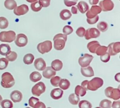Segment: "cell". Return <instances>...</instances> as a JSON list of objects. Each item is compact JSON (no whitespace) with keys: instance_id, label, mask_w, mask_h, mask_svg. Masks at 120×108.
Returning <instances> with one entry per match:
<instances>
[{"instance_id":"obj_26","label":"cell","mask_w":120,"mask_h":108,"mask_svg":"<svg viewBox=\"0 0 120 108\" xmlns=\"http://www.w3.org/2000/svg\"><path fill=\"white\" fill-rule=\"evenodd\" d=\"M70 86V83L69 80L66 79H62L60 80L59 83V86L60 88L61 89L63 90H67L69 89Z\"/></svg>"},{"instance_id":"obj_52","label":"cell","mask_w":120,"mask_h":108,"mask_svg":"<svg viewBox=\"0 0 120 108\" xmlns=\"http://www.w3.org/2000/svg\"><path fill=\"white\" fill-rule=\"evenodd\" d=\"M115 79L118 82H120V73H118L117 75L115 76Z\"/></svg>"},{"instance_id":"obj_12","label":"cell","mask_w":120,"mask_h":108,"mask_svg":"<svg viewBox=\"0 0 120 108\" xmlns=\"http://www.w3.org/2000/svg\"><path fill=\"white\" fill-rule=\"evenodd\" d=\"M28 38L25 34H19L16 36L15 43L18 47H23L28 43Z\"/></svg>"},{"instance_id":"obj_51","label":"cell","mask_w":120,"mask_h":108,"mask_svg":"<svg viewBox=\"0 0 120 108\" xmlns=\"http://www.w3.org/2000/svg\"><path fill=\"white\" fill-rule=\"evenodd\" d=\"M77 11H78V9H77V8H76V7H73L72 8H71V12L73 14H77Z\"/></svg>"},{"instance_id":"obj_38","label":"cell","mask_w":120,"mask_h":108,"mask_svg":"<svg viewBox=\"0 0 120 108\" xmlns=\"http://www.w3.org/2000/svg\"><path fill=\"white\" fill-rule=\"evenodd\" d=\"M8 21L6 18L1 16L0 17V29H5L8 27Z\"/></svg>"},{"instance_id":"obj_45","label":"cell","mask_w":120,"mask_h":108,"mask_svg":"<svg viewBox=\"0 0 120 108\" xmlns=\"http://www.w3.org/2000/svg\"><path fill=\"white\" fill-rule=\"evenodd\" d=\"M110 55L108 53H105L104 55L100 56V60L103 62H107L110 59Z\"/></svg>"},{"instance_id":"obj_31","label":"cell","mask_w":120,"mask_h":108,"mask_svg":"<svg viewBox=\"0 0 120 108\" xmlns=\"http://www.w3.org/2000/svg\"><path fill=\"white\" fill-rule=\"evenodd\" d=\"M97 28L99 31L105 32L109 28V25L107 22H104V21H101L97 24Z\"/></svg>"},{"instance_id":"obj_21","label":"cell","mask_w":120,"mask_h":108,"mask_svg":"<svg viewBox=\"0 0 120 108\" xmlns=\"http://www.w3.org/2000/svg\"><path fill=\"white\" fill-rule=\"evenodd\" d=\"M77 9L82 14H84L89 9V6L85 1H80L77 4Z\"/></svg>"},{"instance_id":"obj_5","label":"cell","mask_w":120,"mask_h":108,"mask_svg":"<svg viewBox=\"0 0 120 108\" xmlns=\"http://www.w3.org/2000/svg\"><path fill=\"white\" fill-rule=\"evenodd\" d=\"M105 95L107 97L114 100H118L120 98V90L118 88L108 87L105 89Z\"/></svg>"},{"instance_id":"obj_57","label":"cell","mask_w":120,"mask_h":108,"mask_svg":"<svg viewBox=\"0 0 120 108\" xmlns=\"http://www.w3.org/2000/svg\"><path fill=\"white\" fill-rule=\"evenodd\" d=\"M50 108V107H49V108Z\"/></svg>"},{"instance_id":"obj_39","label":"cell","mask_w":120,"mask_h":108,"mask_svg":"<svg viewBox=\"0 0 120 108\" xmlns=\"http://www.w3.org/2000/svg\"><path fill=\"white\" fill-rule=\"evenodd\" d=\"M9 61L5 58H0V70H4L8 67Z\"/></svg>"},{"instance_id":"obj_55","label":"cell","mask_w":120,"mask_h":108,"mask_svg":"<svg viewBox=\"0 0 120 108\" xmlns=\"http://www.w3.org/2000/svg\"><path fill=\"white\" fill-rule=\"evenodd\" d=\"M100 108V107H97V108Z\"/></svg>"},{"instance_id":"obj_49","label":"cell","mask_w":120,"mask_h":108,"mask_svg":"<svg viewBox=\"0 0 120 108\" xmlns=\"http://www.w3.org/2000/svg\"><path fill=\"white\" fill-rule=\"evenodd\" d=\"M111 107L112 108H120V101H114L113 102L112 104H111Z\"/></svg>"},{"instance_id":"obj_33","label":"cell","mask_w":120,"mask_h":108,"mask_svg":"<svg viewBox=\"0 0 120 108\" xmlns=\"http://www.w3.org/2000/svg\"><path fill=\"white\" fill-rule=\"evenodd\" d=\"M30 8H31V9L33 11L39 12L42 9V7L41 5V4L39 3V1H37L36 2H34L31 4V5H30Z\"/></svg>"},{"instance_id":"obj_1","label":"cell","mask_w":120,"mask_h":108,"mask_svg":"<svg viewBox=\"0 0 120 108\" xmlns=\"http://www.w3.org/2000/svg\"><path fill=\"white\" fill-rule=\"evenodd\" d=\"M67 35L63 34H58L53 38L54 48L57 50H61L65 46L67 41Z\"/></svg>"},{"instance_id":"obj_35","label":"cell","mask_w":120,"mask_h":108,"mask_svg":"<svg viewBox=\"0 0 120 108\" xmlns=\"http://www.w3.org/2000/svg\"><path fill=\"white\" fill-rule=\"evenodd\" d=\"M79 108H92V104L90 102L86 100H83L80 101L79 103Z\"/></svg>"},{"instance_id":"obj_10","label":"cell","mask_w":120,"mask_h":108,"mask_svg":"<svg viewBox=\"0 0 120 108\" xmlns=\"http://www.w3.org/2000/svg\"><path fill=\"white\" fill-rule=\"evenodd\" d=\"M100 35V32L97 28H90L86 31L84 37L86 39L89 40L91 38H96L99 37Z\"/></svg>"},{"instance_id":"obj_16","label":"cell","mask_w":120,"mask_h":108,"mask_svg":"<svg viewBox=\"0 0 120 108\" xmlns=\"http://www.w3.org/2000/svg\"><path fill=\"white\" fill-rule=\"evenodd\" d=\"M46 62L41 58H39L35 59V62H34V66L38 70H43L46 68Z\"/></svg>"},{"instance_id":"obj_30","label":"cell","mask_w":120,"mask_h":108,"mask_svg":"<svg viewBox=\"0 0 120 108\" xmlns=\"http://www.w3.org/2000/svg\"><path fill=\"white\" fill-rule=\"evenodd\" d=\"M34 59H35V58H34V56L32 54H28L24 56L23 59V61L25 64L30 65L33 63Z\"/></svg>"},{"instance_id":"obj_54","label":"cell","mask_w":120,"mask_h":108,"mask_svg":"<svg viewBox=\"0 0 120 108\" xmlns=\"http://www.w3.org/2000/svg\"><path fill=\"white\" fill-rule=\"evenodd\" d=\"M2 96H1V95H0V105H1V102H2Z\"/></svg>"},{"instance_id":"obj_28","label":"cell","mask_w":120,"mask_h":108,"mask_svg":"<svg viewBox=\"0 0 120 108\" xmlns=\"http://www.w3.org/2000/svg\"><path fill=\"white\" fill-rule=\"evenodd\" d=\"M69 101L71 104L77 105L80 102V97L75 93H71L69 96Z\"/></svg>"},{"instance_id":"obj_50","label":"cell","mask_w":120,"mask_h":108,"mask_svg":"<svg viewBox=\"0 0 120 108\" xmlns=\"http://www.w3.org/2000/svg\"><path fill=\"white\" fill-rule=\"evenodd\" d=\"M98 2L99 0H89V3L91 5H96Z\"/></svg>"},{"instance_id":"obj_32","label":"cell","mask_w":120,"mask_h":108,"mask_svg":"<svg viewBox=\"0 0 120 108\" xmlns=\"http://www.w3.org/2000/svg\"><path fill=\"white\" fill-rule=\"evenodd\" d=\"M112 102L108 99H103L100 103V108H111Z\"/></svg>"},{"instance_id":"obj_13","label":"cell","mask_w":120,"mask_h":108,"mask_svg":"<svg viewBox=\"0 0 120 108\" xmlns=\"http://www.w3.org/2000/svg\"><path fill=\"white\" fill-rule=\"evenodd\" d=\"M101 9L99 6L97 5H93L91 7L90 9H89L87 12L86 13V16L87 18L90 19L94 18L97 15H98V14L101 13Z\"/></svg>"},{"instance_id":"obj_40","label":"cell","mask_w":120,"mask_h":108,"mask_svg":"<svg viewBox=\"0 0 120 108\" xmlns=\"http://www.w3.org/2000/svg\"><path fill=\"white\" fill-rule=\"evenodd\" d=\"M60 77L59 76H53L50 79V83L52 85L55 87L59 86V83L60 80Z\"/></svg>"},{"instance_id":"obj_9","label":"cell","mask_w":120,"mask_h":108,"mask_svg":"<svg viewBox=\"0 0 120 108\" xmlns=\"http://www.w3.org/2000/svg\"><path fill=\"white\" fill-rule=\"evenodd\" d=\"M108 54L110 56H114L120 52V42H112L107 47Z\"/></svg>"},{"instance_id":"obj_25","label":"cell","mask_w":120,"mask_h":108,"mask_svg":"<svg viewBox=\"0 0 120 108\" xmlns=\"http://www.w3.org/2000/svg\"><path fill=\"white\" fill-rule=\"evenodd\" d=\"M29 78H30V80L32 82H37L38 81H41V79H42V75L38 72H33L30 73V76H29Z\"/></svg>"},{"instance_id":"obj_56","label":"cell","mask_w":120,"mask_h":108,"mask_svg":"<svg viewBox=\"0 0 120 108\" xmlns=\"http://www.w3.org/2000/svg\"><path fill=\"white\" fill-rule=\"evenodd\" d=\"M29 108V107H26V108Z\"/></svg>"},{"instance_id":"obj_7","label":"cell","mask_w":120,"mask_h":108,"mask_svg":"<svg viewBox=\"0 0 120 108\" xmlns=\"http://www.w3.org/2000/svg\"><path fill=\"white\" fill-rule=\"evenodd\" d=\"M46 86L42 82H38L32 88V93L35 96H40L45 92Z\"/></svg>"},{"instance_id":"obj_22","label":"cell","mask_w":120,"mask_h":108,"mask_svg":"<svg viewBox=\"0 0 120 108\" xmlns=\"http://www.w3.org/2000/svg\"><path fill=\"white\" fill-rule=\"evenodd\" d=\"M51 68L55 71H59L63 68V63L59 59H55L52 62Z\"/></svg>"},{"instance_id":"obj_46","label":"cell","mask_w":120,"mask_h":108,"mask_svg":"<svg viewBox=\"0 0 120 108\" xmlns=\"http://www.w3.org/2000/svg\"><path fill=\"white\" fill-rule=\"evenodd\" d=\"M99 19V16L98 15H97L96 16H95L94 18H87V22H88V23L90 25H93V24H94L96 23L97 21H98Z\"/></svg>"},{"instance_id":"obj_8","label":"cell","mask_w":120,"mask_h":108,"mask_svg":"<svg viewBox=\"0 0 120 108\" xmlns=\"http://www.w3.org/2000/svg\"><path fill=\"white\" fill-rule=\"evenodd\" d=\"M93 59V56L88 54H85L83 56L79 58V63L82 66V68H85L88 66L90 64Z\"/></svg>"},{"instance_id":"obj_41","label":"cell","mask_w":120,"mask_h":108,"mask_svg":"<svg viewBox=\"0 0 120 108\" xmlns=\"http://www.w3.org/2000/svg\"><path fill=\"white\" fill-rule=\"evenodd\" d=\"M73 32V29L70 25H66L63 28V32L64 33L63 34H64L66 35H70Z\"/></svg>"},{"instance_id":"obj_27","label":"cell","mask_w":120,"mask_h":108,"mask_svg":"<svg viewBox=\"0 0 120 108\" xmlns=\"http://www.w3.org/2000/svg\"><path fill=\"white\" fill-rule=\"evenodd\" d=\"M71 16V13L70 11L68 9H63L62 11L60 13V17L62 19L64 20H68L70 19Z\"/></svg>"},{"instance_id":"obj_18","label":"cell","mask_w":120,"mask_h":108,"mask_svg":"<svg viewBox=\"0 0 120 108\" xmlns=\"http://www.w3.org/2000/svg\"><path fill=\"white\" fill-rule=\"evenodd\" d=\"M63 91L60 88H56L53 89L50 92V96L55 100H58L63 96Z\"/></svg>"},{"instance_id":"obj_15","label":"cell","mask_w":120,"mask_h":108,"mask_svg":"<svg viewBox=\"0 0 120 108\" xmlns=\"http://www.w3.org/2000/svg\"><path fill=\"white\" fill-rule=\"evenodd\" d=\"M10 98L15 103L20 102L22 99V94L19 90H14L10 94Z\"/></svg>"},{"instance_id":"obj_3","label":"cell","mask_w":120,"mask_h":108,"mask_svg":"<svg viewBox=\"0 0 120 108\" xmlns=\"http://www.w3.org/2000/svg\"><path fill=\"white\" fill-rule=\"evenodd\" d=\"M103 80L98 77H94L90 81H88L87 89L92 91H96L103 85Z\"/></svg>"},{"instance_id":"obj_44","label":"cell","mask_w":120,"mask_h":108,"mask_svg":"<svg viewBox=\"0 0 120 108\" xmlns=\"http://www.w3.org/2000/svg\"><path fill=\"white\" fill-rule=\"evenodd\" d=\"M77 0H64V3L67 7H72L77 4Z\"/></svg>"},{"instance_id":"obj_47","label":"cell","mask_w":120,"mask_h":108,"mask_svg":"<svg viewBox=\"0 0 120 108\" xmlns=\"http://www.w3.org/2000/svg\"><path fill=\"white\" fill-rule=\"evenodd\" d=\"M39 2L41 4L42 7L46 8V7H48L50 5V0H39Z\"/></svg>"},{"instance_id":"obj_2","label":"cell","mask_w":120,"mask_h":108,"mask_svg":"<svg viewBox=\"0 0 120 108\" xmlns=\"http://www.w3.org/2000/svg\"><path fill=\"white\" fill-rule=\"evenodd\" d=\"M1 85L4 88H11L15 85V79L9 72H4L1 76Z\"/></svg>"},{"instance_id":"obj_6","label":"cell","mask_w":120,"mask_h":108,"mask_svg":"<svg viewBox=\"0 0 120 108\" xmlns=\"http://www.w3.org/2000/svg\"><path fill=\"white\" fill-rule=\"evenodd\" d=\"M52 43L50 41H45L44 42H41L37 46V49L39 52L41 54H45L48 53L52 50Z\"/></svg>"},{"instance_id":"obj_23","label":"cell","mask_w":120,"mask_h":108,"mask_svg":"<svg viewBox=\"0 0 120 108\" xmlns=\"http://www.w3.org/2000/svg\"><path fill=\"white\" fill-rule=\"evenodd\" d=\"M11 52V47L8 44L0 45V55L6 56Z\"/></svg>"},{"instance_id":"obj_17","label":"cell","mask_w":120,"mask_h":108,"mask_svg":"<svg viewBox=\"0 0 120 108\" xmlns=\"http://www.w3.org/2000/svg\"><path fill=\"white\" fill-rule=\"evenodd\" d=\"M56 72L54 70L51 66L46 67L45 69L43 70V77L46 79L52 78L53 76H55Z\"/></svg>"},{"instance_id":"obj_53","label":"cell","mask_w":120,"mask_h":108,"mask_svg":"<svg viewBox=\"0 0 120 108\" xmlns=\"http://www.w3.org/2000/svg\"><path fill=\"white\" fill-rule=\"evenodd\" d=\"M26 1L28 2H30V3H33V2L37 1L38 0H26Z\"/></svg>"},{"instance_id":"obj_29","label":"cell","mask_w":120,"mask_h":108,"mask_svg":"<svg viewBox=\"0 0 120 108\" xmlns=\"http://www.w3.org/2000/svg\"><path fill=\"white\" fill-rule=\"evenodd\" d=\"M75 94L76 95H77L78 96H85L86 94V90H85L84 88H83L82 86L77 85L76 86V87L75 88Z\"/></svg>"},{"instance_id":"obj_43","label":"cell","mask_w":120,"mask_h":108,"mask_svg":"<svg viewBox=\"0 0 120 108\" xmlns=\"http://www.w3.org/2000/svg\"><path fill=\"white\" fill-rule=\"evenodd\" d=\"M77 35H78L80 37H83L84 36L86 33V29L83 27H80L76 30V32Z\"/></svg>"},{"instance_id":"obj_48","label":"cell","mask_w":120,"mask_h":108,"mask_svg":"<svg viewBox=\"0 0 120 108\" xmlns=\"http://www.w3.org/2000/svg\"><path fill=\"white\" fill-rule=\"evenodd\" d=\"M34 108H46V106L43 102L39 101L36 103Z\"/></svg>"},{"instance_id":"obj_42","label":"cell","mask_w":120,"mask_h":108,"mask_svg":"<svg viewBox=\"0 0 120 108\" xmlns=\"http://www.w3.org/2000/svg\"><path fill=\"white\" fill-rule=\"evenodd\" d=\"M39 99L35 97H31L29 99L28 103H29V105L30 106H31L32 108H34L35 105L36 104V103H37L38 102H39Z\"/></svg>"},{"instance_id":"obj_11","label":"cell","mask_w":120,"mask_h":108,"mask_svg":"<svg viewBox=\"0 0 120 108\" xmlns=\"http://www.w3.org/2000/svg\"><path fill=\"white\" fill-rule=\"evenodd\" d=\"M99 7L103 11H110L114 8V5L111 0H103L99 3Z\"/></svg>"},{"instance_id":"obj_34","label":"cell","mask_w":120,"mask_h":108,"mask_svg":"<svg viewBox=\"0 0 120 108\" xmlns=\"http://www.w3.org/2000/svg\"><path fill=\"white\" fill-rule=\"evenodd\" d=\"M18 57V55L15 52L11 51L8 54L6 55L5 58L10 62H14L16 59Z\"/></svg>"},{"instance_id":"obj_14","label":"cell","mask_w":120,"mask_h":108,"mask_svg":"<svg viewBox=\"0 0 120 108\" xmlns=\"http://www.w3.org/2000/svg\"><path fill=\"white\" fill-rule=\"evenodd\" d=\"M29 11V8L28 6L25 4H22L21 5L16 7L14 9V12L17 16H21V15H25Z\"/></svg>"},{"instance_id":"obj_20","label":"cell","mask_w":120,"mask_h":108,"mask_svg":"<svg viewBox=\"0 0 120 108\" xmlns=\"http://www.w3.org/2000/svg\"><path fill=\"white\" fill-rule=\"evenodd\" d=\"M100 45V43L97 41H93L89 42L87 45L88 49L89 51L93 54H96V52L98 47Z\"/></svg>"},{"instance_id":"obj_24","label":"cell","mask_w":120,"mask_h":108,"mask_svg":"<svg viewBox=\"0 0 120 108\" xmlns=\"http://www.w3.org/2000/svg\"><path fill=\"white\" fill-rule=\"evenodd\" d=\"M4 5L7 9H9V10L14 9L17 7V4L15 0H5L4 2Z\"/></svg>"},{"instance_id":"obj_36","label":"cell","mask_w":120,"mask_h":108,"mask_svg":"<svg viewBox=\"0 0 120 108\" xmlns=\"http://www.w3.org/2000/svg\"><path fill=\"white\" fill-rule=\"evenodd\" d=\"M107 47L105 46L100 45L96 50V54L98 56H101V55L107 53Z\"/></svg>"},{"instance_id":"obj_37","label":"cell","mask_w":120,"mask_h":108,"mask_svg":"<svg viewBox=\"0 0 120 108\" xmlns=\"http://www.w3.org/2000/svg\"><path fill=\"white\" fill-rule=\"evenodd\" d=\"M2 108H12L13 103L12 101L8 99H5L2 100L1 103Z\"/></svg>"},{"instance_id":"obj_4","label":"cell","mask_w":120,"mask_h":108,"mask_svg":"<svg viewBox=\"0 0 120 108\" xmlns=\"http://www.w3.org/2000/svg\"><path fill=\"white\" fill-rule=\"evenodd\" d=\"M16 38V34L13 31H2L0 32V41L5 42H12Z\"/></svg>"},{"instance_id":"obj_19","label":"cell","mask_w":120,"mask_h":108,"mask_svg":"<svg viewBox=\"0 0 120 108\" xmlns=\"http://www.w3.org/2000/svg\"><path fill=\"white\" fill-rule=\"evenodd\" d=\"M81 73L85 77H92L94 75L93 69L90 66L85 68H81Z\"/></svg>"}]
</instances>
